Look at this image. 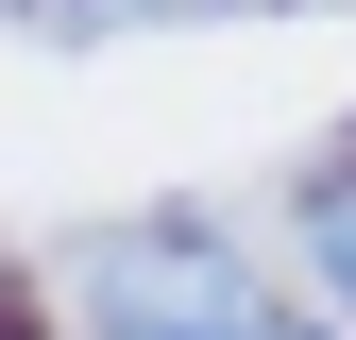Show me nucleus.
<instances>
[{
  "label": "nucleus",
  "instance_id": "f257e3e1",
  "mask_svg": "<svg viewBox=\"0 0 356 340\" xmlns=\"http://www.w3.org/2000/svg\"><path fill=\"white\" fill-rule=\"evenodd\" d=\"M85 307H102L119 340H238L254 289H238V255H220V238L136 222V238H85Z\"/></svg>",
  "mask_w": 356,
  "mask_h": 340
},
{
  "label": "nucleus",
  "instance_id": "f03ea898",
  "mask_svg": "<svg viewBox=\"0 0 356 340\" xmlns=\"http://www.w3.org/2000/svg\"><path fill=\"white\" fill-rule=\"evenodd\" d=\"M305 255H323V289H339V307H356V170H339L323 204H305Z\"/></svg>",
  "mask_w": 356,
  "mask_h": 340
},
{
  "label": "nucleus",
  "instance_id": "7ed1b4c3",
  "mask_svg": "<svg viewBox=\"0 0 356 340\" xmlns=\"http://www.w3.org/2000/svg\"><path fill=\"white\" fill-rule=\"evenodd\" d=\"M238 340H323V323H272V307H254V323H238Z\"/></svg>",
  "mask_w": 356,
  "mask_h": 340
}]
</instances>
